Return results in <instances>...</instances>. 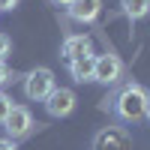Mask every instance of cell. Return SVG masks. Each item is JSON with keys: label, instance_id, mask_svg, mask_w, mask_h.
<instances>
[{"label": "cell", "instance_id": "cell-15", "mask_svg": "<svg viewBox=\"0 0 150 150\" xmlns=\"http://www.w3.org/2000/svg\"><path fill=\"white\" fill-rule=\"evenodd\" d=\"M18 6V0H0V12H3V9H15Z\"/></svg>", "mask_w": 150, "mask_h": 150}, {"label": "cell", "instance_id": "cell-13", "mask_svg": "<svg viewBox=\"0 0 150 150\" xmlns=\"http://www.w3.org/2000/svg\"><path fill=\"white\" fill-rule=\"evenodd\" d=\"M9 78H12V75H9V66H6V63H0V87H3Z\"/></svg>", "mask_w": 150, "mask_h": 150}, {"label": "cell", "instance_id": "cell-3", "mask_svg": "<svg viewBox=\"0 0 150 150\" xmlns=\"http://www.w3.org/2000/svg\"><path fill=\"white\" fill-rule=\"evenodd\" d=\"M123 78V63H120V57L117 54H99V57H93V81H99V84H105V87H111V84H117Z\"/></svg>", "mask_w": 150, "mask_h": 150}, {"label": "cell", "instance_id": "cell-8", "mask_svg": "<svg viewBox=\"0 0 150 150\" xmlns=\"http://www.w3.org/2000/svg\"><path fill=\"white\" fill-rule=\"evenodd\" d=\"M99 12H102V0H72L69 18L78 21V24H90L99 18Z\"/></svg>", "mask_w": 150, "mask_h": 150}, {"label": "cell", "instance_id": "cell-2", "mask_svg": "<svg viewBox=\"0 0 150 150\" xmlns=\"http://www.w3.org/2000/svg\"><path fill=\"white\" fill-rule=\"evenodd\" d=\"M54 87H57L54 72H51V69H45V66H39V69L27 72V78H24V96L33 99V102H45V99L51 96Z\"/></svg>", "mask_w": 150, "mask_h": 150}, {"label": "cell", "instance_id": "cell-12", "mask_svg": "<svg viewBox=\"0 0 150 150\" xmlns=\"http://www.w3.org/2000/svg\"><path fill=\"white\" fill-rule=\"evenodd\" d=\"M9 111H12V99H9L3 90H0V123L6 120V114H9Z\"/></svg>", "mask_w": 150, "mask_h": 150}, {"label": "cell", "instance_id": "cell-10", "mask_svg": "<svg viewBox=\"0 0 150 150\" xmlns=\"http://www.w3.org/2000/svg\"><path fill=\"white\" fill-rule=\"evenodd\" d=\"M120 6H123V15L129 21H141L150 12V0H120Z\"/></svg>", "mask_w": 150, "mask_h": 150}, {"label": "cell", "instance_id": "cell-1", "mask_svg": "<svg viewBox=\"0 0 150 150\" xmlns=\"http://www.w3.org/2000/svg\"><path fill=\"white\" fill-rule=\"evenodd\" d=\"M144 105H147V90L141 84H123L120 90L111 96V111L123 120V123H138L144 117Z\"/></svg>", "mask_w": 150, "mask_h": 150}, {"label": "cell", "instance_id": "cell-14", "mask_svg": "<svg viewBox=\"0 0 150 150\" xmlns=\"http://www.w3.org/2000/svg\"><path fill=\"white\" fill-rule=\"evenodd\" d=\"M0 150H18L12 138H0Z\"/></svg>", "mask_w": 150, "mask_h": 150}, {"label": "cell", "instance_id": "cell-5", "mask_svg": "<svg viewBox=\"0 0 150 150\" xmlns=\"http://www.w3.org/2000/svg\"><path fill=\"white\" fill-rule=\"evenodd\" d=\"M3 129H6V135H9L12 141L24 138V135H30V129H33V114L24 105H12V111H9L6 120H3Z\"/></svg>", "mask_w": 150, "mask_h": 150}, {"label": "cell", "instance_id": "cell-11", "mask_svg": "<svg viewBox=\"0 0 150 150\" xmlns=\"http://www.w3.org/2000/svg\"><path fill=\"white\" fill-rule=\"evenodd\" d=\"M9 51H12V42H9V36H6V33H0V63H6Z\"/></svg>", "mask_w": 150, "mask_h": 150}, {"label": "cell", "instance_id": "cell-16", "mask_svg": "<svg viewBox=\"0 0 150 150\" xmlns=\"http://www.w3.org/2000/svg\"><path fill=\"white\" fill-rule=\"evenodd\" d=\"M51 3H54V6H63V9H69V6H72V0H51Z\"/></svg>", "mask_w": 150, "mask_h": 150}, {"label": "cell", "instance_id": "cell-9", "mask_svg": "<svg viewBox=\"0 0 150 150\" xmlns=\"http://www.w3.org/2000/svg\"><path fill=\"white\" fill-rule=\"evenodd\" d=\"M69 75H72L75 84L93 81V54H84V57H78V60H72V63H69Z\"/></svg>", "mask_w": 150, "mask_h": 150}, {"label": "cell", "instance_id": "cell-6", "mask_svg": "<svg viewBox=\"0 0 150 150\" xmlns=\"http://www.w3.org/2000/svg\"><path fill=\"white\" fill-rule=\"evenodd\" d=\"M75 93L69 90V87H54L51 90V96L45 99V111L51 117H69L72 111H75Z\"/></svg>", "mask_w": 150, "mask_h": 150}, {"label": "cell", "instance_id": "cell-4", "mask_svg": "<svg viewBox=\"0 0 150 150\" xmlns=\"http://www.w3.org/2000/svg\"><path fill=\"white\" fill-rule=\"evenodd\" d=\"M93 150H132V138L123 126H105L93 135Z\"/></svg>", "mask_w": 150, "mask_h": 150}, {"label": "cell", "instance_id": "cell-17", "mask_svg": "<svg viewBox=\"0 0 150 150\" xmlns=\"http://www.w3.org/2000/svg\"><path fill=\"white\" fill-rule=\"evenodd\" d=\"M144 117L150 120V93H147V105H144Z\"/></svg>", "mask_w": 150, "mask_h": 150}, {"label": "cell", "instance_id": "cell-7", "mask_svg": "<svg viewBox=\"0 0 150 150\" xmlns=\"http://www.w3.org/2000/svg\"><path fill=\"white\" fill-rule=\"evenodd\" d=\"M90 48H93V39L87 33H75V36H66L63 45H60V60L69 66L72 60H78L84 54H90Z\"/></svg>", "mask_w": 150, "mask_h": 150}]
</instances>
